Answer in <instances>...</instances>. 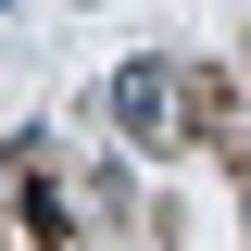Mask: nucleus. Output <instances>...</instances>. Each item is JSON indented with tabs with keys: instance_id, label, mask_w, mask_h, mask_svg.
Here are the masks:
<instances>
[{
	"instance_id": "nucleus-1",
	"label": "nucleus",
	"mask_w": 251,
	"mask_h": 251,
	"mask_svg": "<svg viewBox=\"0 0 251 251\" xmlns=\"http://www.w3.org/2000/svg\"><path fill=\"white\" fill-rule=\"evenodd\" d=\"M100 113H113L126 151H163V138L188 126V75H176V63H126L113 88H100Z\"/></svg>"
}]
</instances>
